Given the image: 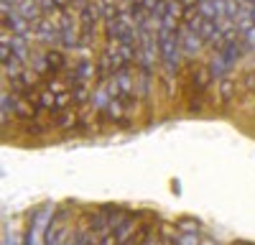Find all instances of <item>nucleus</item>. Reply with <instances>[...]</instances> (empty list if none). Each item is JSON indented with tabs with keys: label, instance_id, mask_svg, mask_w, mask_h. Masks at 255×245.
<instances>
[{
	"label": "nucleus",
	"instance_id": "1",
	"mask_svg": "<svg viewBox=\"0 0 255 245\" xmlns=\"http://www.w3.org/2000/svg\"><path fill=\"white\" fill-rule=\"evenodd\" d=\"M212 82L215 79H212V74H209L207 61H189V67H186V90H189V95H207Z\"/></svg>",
	"mask_w": 255,
	"mask_h": 245
},
{
	"label": "nucleus",
	"instance_id": "2",
	"mask_svg": "<svg viewBox=\"0 0 255 245\" xmlns=\"http://www.w3.org/2000/svg\"><path fill=\"white\" fill-rule=\"evenodd\" d=\"M33 41H38L44 49H56L61 44V28H59V15H44L33 28Z\"/></svg>",
	"mask_w": 255,
	"mask_h": 245
},
{
	"label": "nucleus",
	"instance_id": "3",
	"mask_svg": "<svg viewBox=\"0 0 255 245\" xmlns=\"http://www.w3.org/2000/svg\"><path fill=\"white\" fill-rule=\"evenodd\" d=\"M176 33H179V44H181V54H184V59H186V64H189V61H194L202 51H207L202 36H199L197 31H191L186 23H181V26L176 28Z\"/></svg>",
	"mask_w": 255,
	"mask_h": 245
},
{
	"label": "nucleus",
	"instance_id": "4",
	"mask_svg": "<svg viewBox=\"0 0 255 245\" xmlns=\"http://www.w3.org/2000/svg\"><path fill=\"white\" fill-rule=\"evenodd\" d=\"M115 100L113 90L108 82H97V85L92 87V97H90V105H87V113H92L95 118L102 113V110H108V105Z\"/></svg>",
	"mask_w": 255,
	"mask_h": 245
},
{
	"label": "nucleus",
	"instance_id": "5",
	"mask_svg": "<svg viewBox=\"0 0 255 245\" xmlns=\"http://www.w3.org/2000/svg\"><path fill=\"white\" fill-rule=\"evenodd\" d=\"M207 67H209V74H212V79L215 82H220V79H225V77H230L232 74V67L230 61L225 59V54L222 51H217V54H209V59H207Z\"/></svg>",
	"mask_w": 255,
	"mask_h": 245
},
{
	"label": "nucleus",
	"instance_id": "6",
	"mask_svg": "<svg viewBox=\"0 0 255 245\" xmlns=\"http://www.w3.org/2000/svg\"><path fill=\"white\" fill-rule=\"evenodd\" d=\"M217 85V100L222 102V105H230V102H235V95H238V79L235 77H225L220 82H215Z\"/></svg>",
	"mask_w": 255,
	"mask_h": 245
},
{
	"label": "nucleus",
	"instance_id": "7",
	"mask_svg": "<svg viewBox=\"0 0 255 245\" xmlns=\"http://www.w3.org/2000/svg\"><path fill=\"white\" fill-rule=\"evenodd\" d=\"M186 102H189V105H186V108H189V113L199 115V113L207 108V95H189V100H186Z\"/></svg>",
	"mask_w": 255,
	"mask_h": 245
},
{
	"label": "nucleus",
	"instance_id": "8",
	"mask_svg": "<svg viewBox=\"0 0 255 245\" xmlns=\"http://www.w3.org/2000/svg\"><path fill=\"white\" fill-rule=\"evenodd\" d=\"M176 228H179V233H199V222L191 217H181L176 222Z\"/></svg>",
	"mask_w": 255,
	"mask_h": 245
},
{
	"label": "nucleus",
	"instance_id": "9",
	"mask_svg": "<svg viewBox=\"0 0 255 245\" xmlns=\"http://www.w3.org/2000/svg\"><path fill=\"white\" fill-rule=\"evenodd\" d=\"M18 3L20 0H0V10H13V8H18Z\"/></svg>",
	"mask_w": 255,
	"mask_h": 245
},
{
	"label": "nucleus",
	"instance_id": "10",
	"mask_svg": "<svg viewBox=\"0 0 255 245\" xmlns=\"http://www.w3.org/2000/svg\"><path fill=\"white\" fill-rule=\"evenodd\" d=\"M250 18H253V23H255V3H250Z\"/></svg>",
	"mask_w": 255,
	"mask_h": 245
},
{
	"label": "nucleus",
	"instance_id": "11",
	"mask_svg": "<svg viewBox=\"0 0 255 245\" xmlns=\"http://www.w3.org/2000/svg\"><path fill=\"white\" fill-rule=\"evenodd\" d=\"M250 3H255V0H250Z\"/></svg>",
	"mask_w": 255,
	"mask_h": 245
},
{
	"label": "nucleus",
	"instance_id": "12",
	"mask_svg": "<svg viewBox=\"0 0 255 245\" xmlns=\"http://www.w3.org/2000/svg\"><path fill=\"white\" fill-rule=\"evenodd\" d=\"M97 243H100V240H97Z\"/></svg>",
	"mask_w": 255,
	"mask_h": 245
}]
</instances>
